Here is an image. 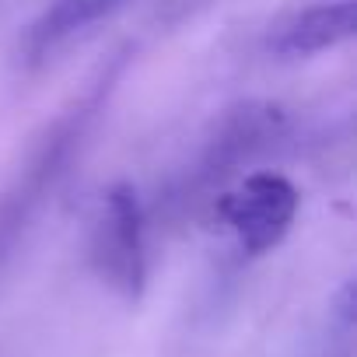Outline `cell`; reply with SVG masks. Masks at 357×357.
<instances>
[{"instance_id":"6da1fadb","label":"cell","mask_w":357,"mask_h":357,"mask_svg":"<svg viewBox=\"0 0 357 357\" xmlns=\"http://www.w3.org/2000/svg\"><path fill=\"white\" fill-rule=\"evenodd\" d=\"M123 67H126V53H116V60H109V67H102L95 74V81L56 116V123L46 130V137L32 151L22 175L0 197V263L11 256V249L18 245L25 228L36 221L43 204L53 197L60 178L70 172V161H74L77 147L84 144L88 130L95 126L98 112L105 109Z\"/></svg>"},{"instance_id":"277c9868","label":"cell","mask_w":357,"mask_h":357,"mask_svg":"<svg viewBox=\"0 0 357 357\" xmlns=\"http://www.w3.org/2000/svg\"><path fill=\"white\" fill-rule=\"evenodd\" d=\"M354 32H357L354 0H326V4H312L280 18L266 36V50L280 60H298V56L326 53L354 39Z\"/></svg>"},{"instance_id":"5b68a950","label":"cell","mask_w":357,"mask_h":357,"mask_svg":"<svg viewBox=\"0 0 357 357\" xmlns=\"http://www.w3.org/2000/svg\"><path fill=\"white\" fill-rule=\"evenodd\" d=\"M284 130V116L280 109L273 105H245V109H235L225 123V130L218 133L214 147H211V158H207V168L211 175H228L231 168H238L242 161H249L252 154H259L263 147L277 144Z\"/></svg>"},{"instance_id":"8992f818","label":"cell","mask_w":357,"mask_h":357,"mask_svg":"<svg viewBox=\"0 0 357 357\" xmlns=\"http://www.w3.org/2000/svg\"><path fill=\"white\" fill-rule=\"evenodd\" d=\"M119 0H53L43 11V18L29 29L25 36V56L29 60H46L53 50L70 43L77 32L105 18Z\"/></svg>"},{"instance_id":"7a4b0ae2","label":"cell","mask_w":357,"mask_h":357,"mask_svg":"<svg viewBox=\"0 0 357 357\" xmlns=\"http://www.w3.org/2000/svg\"><path fill=\"white\" fill-rule=\"evenodd\" d=\"M91 266L123 301H140L147 287V242L144 207L130 183H116L102 193L91 228Z\"/></svg>"},{"instance_id":"3957f363","label":"cell","mask_w":357,"mask_h":357,"mask_svg":"<svg viewBox=\"0 0 357 357\" xmlns=\"http://www.w3.org/2000/svg\"><path fill=\"white\" fill-rule=\"evenodd\" d=\"M298 207V186L280 172H249L245 178H238L235 190H228L218 200L221 221L231 228L235 242L249 256L277 249L287 238Z\"/></svg>"}]
</instances>
